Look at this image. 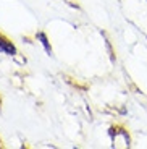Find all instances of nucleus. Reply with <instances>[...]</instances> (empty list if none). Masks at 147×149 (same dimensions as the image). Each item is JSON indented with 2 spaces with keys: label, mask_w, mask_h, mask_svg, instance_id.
Segmentation results:
<instances>
[{
  "label": "nucleus",
  "mask_w": 147,
  "mask_h": 149,
  "mask_svg": "<svg viewBox=\"0 0 147 149\" xmlns=\"http://www.w3.org/2000/svg\"><path fill=\"white\" fill-rule=\"evenodd\" d=\"M0 52L13 55V54H16V49H15V45H13V44H10L8 41H5V39L0 37Z\"/></svg>",
  "instance_id": "f257e3e1"
}]
</instances>
